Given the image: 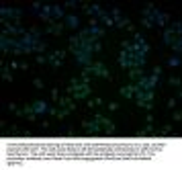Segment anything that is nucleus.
Listing matches in <instances>:
<instances>
[{
    "label": "nucleus",
    "mask_w": 182,
    "mask_h": 170,
    "mask_svg": "<svg viewBox=\"0 0 182 170\" xmlns=\"http://www.w3.org/2000/svg\"><path fill=\"white\" fill-rule=\"evenodd\" d=\"M21 8H8V6H2L0 8V19H2V25L4 29H21Z\"/></svg>",
    "instance_id": "obj_1"
},
{
    "label": "nucleus",
    "mask_w": 182,
    "mask_h": 170,
    "mask_svg": "<svg viewBox=\"0 0 182 170\" xmlns=\"http://www.w3.org/2000/svg\"><path fill=\"white\" fill-rule=\"evenodd\" d=\"M164 41H166V43H168L176 53H180V49H182L180 33H176V31H172V29H166V33H164Z\"/></svg>",
    "instance_id": "obj_2"
},
{
    "label": "nucleus",
    "mask_w": 182,
    "mask_h": 170,
    "mask_svg": "<svg viewBox=\"0 0 182 170\" xmlns=\"http://www.w3.org/2000/svg\"><path fill=\"white\" fill-rule=\"evenodd\" d=\"M94 119H96V121H98L100 129H102V131H104V133H107V135H113V133H115V123L111 121V119H107V117H104V115H96Z\"/></svg>",
    "instance_id": "obj_3"
},
{
    "label": "nucleus",
    "mask_w": 182,
    "mask_h": 170,
    "mask_svg": "<svg viewBox=\"0 0 182 170\" xmlns=\"http://www.w3.org/2000/svg\"><path fill=\"white\" fill-rule=\"evenodd\" d=\"M80 41H82V43H86V45H92V43H96V41H98V37L94 35V31L90 29V27H88V29H84V31H80Z\"/></svg>",
    "instance_id": "obj_4"
},
{
    "label": "nucleus",
    "mask_w": 182,
    "mask_h": 170,
    "mask_svg": "<svg viewBox=\"0 0 182 170\" xmlns=\"http://www.w3.org/2000/svg\"><path fill=\"white\" fill-rule=\"evenodd\" d=\"M57 103V109H65L68 113H72V111H76V103L70 96H61V98H57L55 100Z\"/></svg>",
    "instance_id": "obj_5"
},
{
    "label": "nucleus",
    "mask_w": 182,
    "mask_h": 170,
    "mask_svg": "<svg viewBox=\"0 0 182 170\" xmlns=\"http://www.w3.org/2000/svg\"><path fill=\"white\" fill-rule=\"evenodd\" d=\"M70 94L74 96V98H86V96L90 94V84H84V82H82L80 86H76L74 90L70 92Z\"/></svg>",
    "instance_id": "obj_6"
},
{
    "label": "nucleus",
    "mask_w": 182,
    "mask_h": 170,
    "mask_svg": "<svg viewBox=\"0 0 182 170\" xmlns=\"http://www.w3.org/2000/svg\"><path fill=\"white\" fill-rule=\"evenodd\" d=\"M90 70H92V76H102V78H111V74H108L107 66L100 64V61H96V64H90Z\"/></svg>",
    "instance_id": "obj_7"
},
{
    "label": "nucleus",
    "mask_w": 182,
    "mask_h": 170,
    "mask_svg": "<svg viewBox=\"0 0 182 170\" xmlns=\"http://www.w3.org/2000/svg\"><path fill=\"white\" fill-rule=\"evenodd\" d=\"M64 57H65V51H61V49H55V51L47 53V61H49L51 66H61Z\"/></svg>",
    "instance_id": "obj_8"
},
{
    "label": "nucleus",
    "mask_w": 182,
    "mask_h": 170,
    "mask_svg": "<svg viewBox=\"0 0 182 170\" xmlns=\"http://www.w3.org/2000/svg\"><path fill=\"white\" fill-rule=\"evenodd\" d=\"M119 64L123 68H131V64H133V51L131 49H123L121 56H119Z\"/></svg>",
    "instance_id": "obj_9"
},
{
    "label": "nucleus",
    "mask_w": 182,
    "mask_h": 170,
    "mask_svg": "<svg viewBox=\"0 0 182 170\" xmlns=\"http://www.w3.org/2000/svg\"><path fill=\"white\" fill-rule=\"evenodd\" d=\"M64 23H60V21H51V23H47V33L49 35H60L61 31H64Z\"/></svg>",
    "instance_id": "obj_10"
},
{
    "label": "nucleus",
    "mask_w": 182,
    "mask_h": 170,
    "mask_svg": "<svg viewBox=\"0 0 182 170\" xmlns=\"http://www.w3.org/2000/svg\"><path fill=\"white\" fill-rule=\"evenodd\" d=\"M82 127L88 131V133H98V131H102L96 119H94V121H84V123H82Z\"/></svg>",
    "instance_id": "obj_11"
},
{
    "label": "nucleus",
    "mask_w": 182,
    "mask_h": 170,
    "mask_svg": "<svg viewBox=\"0 0 182 170\" xmlns=\"http://www.w3.org/2000/svg\"><path fill=\"white\" fill-rule=\"evenodd\" d=\"M168 14L166 13H156L152 17V25H158V27H162V25H166V23H168Z\"/></svg>",
    "instance_id": "obj_12"
},
{
    "label": "nucleus",
    "mask_w": 182,
    "mask_h": 170,
    "mask_svg": "<svg viewBox=\"0 0 182 170\" xmlns=\"http://www.w3.org/2000/svg\"><path fill=\"white\" fill-rule=\"evenodd\" d=\"M129 78H131V82H141V80H143L141 68H131V70H129Z\"/></svg>",
    "instance_id": "obj_13"
},
{
    "label": "nucleus",
    "mask_w": 182,
    "mask_h": 170,
    "mask_svg": "<svg viewBox=\"0 0 182 170\" xmlns=\"http://www.w3.org/2000/svg\"><path fill=\"white\" fill-rule=\"evenodd\" d=\"M76 60H78L80 64H82L84 68H86V66H90V64H92V53H90V51H84V53H80V56L76 57Z\"/></svg>",
    "instance_id": "obj_14"
},
{
    "label": "nucleus",
    "mask_w": 182,
    "mask_h": 170,
    "mask_svg": "<svg viewBox=\"0 0 182 170\" xmlns=\"http://www.w3.org/2000/svg\"><path fill=\"white\" fill-rule=\"evenodd\" d=\"M65 27H70V29H76V27L80 25V21H78V17H76V14H68V17H65V23H64Z\"/></svg>",
    "instance_id": "obj_15"
},
{
    "label": "nucleus",
    "mask_w": 182,
    "mask_h": 170,
    "mask_svg": "<svg viewBox=\"0 0 182 170\" xmlns=\"http://www.w3.org/2000/svg\"><path fill=\"white\" fill-rule=\"evenodd\" d=\"M39 17L43 19V21L51 23V21H53V19H51V6H43V8L39 10Z\"/></svg>",
    "instance_id": "obj_16"
},
{
    "label": "nucleus",
    "mask_w": 182,
    "mask_h": 170,
    "mask_svg": "<svg viewBox=\"0 0 182 170\" xmlns=\"http://www.w3.org/2000/svg\"><path fill=\"white\" fill-rule=\"evenodd\" d=\"M51 19L53 21H60V19H64V8L61 6H51Z\"/></svg>",
    "instance_id": "obj_17"
},
{
    "label": "nucleus",
    "mask_w": 182,
    "mask_h": 170,
    "mask_svg": "<svg viewBox=\"0 0 182 170\" xmlns=\"http://www.w3.org/2000/svg\"><path fill=\"white\" fill-rule=\"evenodd\" d=\"M156 13H158L156 6H153V4H148L145 8H143V19H149V21H152V17H153Z\"/></svg>",
    "instance_id": "obj_18"
},
{
    "label": "nucleus",
    "mask_w": 182,
    "mask_h": 170,
    "mask_svg": "<svg viewBox=\"0 0 182 170\" xmlns=\"http://www.w3.org/2000/svg\"><path fill=\"white\" fill-rule=\"evenodd\" d=\"M47 109H49V107L45 105L43 100H35V103H33V111H35V113H43V111H47Z\"/></svg>",
    "instance_id": "obj_19"
},
{
    "label": "nucleus",
    "mask_w": 182,
    "mask_h": 170,
    "mask_svg": "<svg viewBox=\"0 0 182 170\" xmlns=\"http://www.w3.org/2000/svg\"><path fill=\"white\" fill-rule=\"evenodd\" d=\"M119 92H121V96H125V98H129V96H133V94H135V90H133V84H129V86H123V88H121V90H119Z\"/></svg>",
    "instance_id": "obj_20"
},
{
    "label": "nucleus",
    "mask_w": 182,
    "mask_h": 170,
    "mask_svg": "<svg viewBox=\"0 0 182 170\" xmlns=\"http://www.w3.org/2000/svg\"><path fill=\"white\" fill-rule=\"evenodd\" d=\"M100 23H104V25H107V27H113V25H115L113 17H111V14H108V13H104L102 17H100Z\"/></svg>",
    "instance_id": "obj_21"
},
{
    "label": "nucleus",
    "mask_w": 182,
    "mask_h": 170,
    "mask_svg": "<svg viewBox=\"0 0 182 170\" xmlns=\"http://www.w3.org/2000/svg\"><path fill=\"white\" fill-rule=\"evenodd\" d=\"M115 25L121 27V29H125V27L129 25V19H127V17H119V19H115Z\"/></svg>",
    "instance_id": "obj_22"
},
{
    "label": "nucleus",
    "mask_w": 182,
    "mask_h": 170,
    "mask_svg": "<svg viewBox=\"0 0 182 170\" xmlns=\"http://www.w3.org/2000/svg\"><path fill=\"white\" fill-rule=\"evenodd\" d=\"M2 78H4V80H8V82L13 80V74L8 72V66H6V64H2Z\"/></svg>",
    "instance_id": "obj_23"
},
{
    "label": "nucleus",
    "mask_w": 182,
    "mask_h": 170,
    "mask_svg": "<svg viewBox=\"0 0 182 170\" xmlns=\"http://www.w3.org/2000/svg\"><path fill=\"white\" fill-rule=\"evenodd\" d=\"M45 49H47V43H45L43 39H39L35 43V51H45Z\"/></svg>",
    "instance_id": "obj_24"
},
{
    "label": "nucleus",
    "mask_w": 182,
    "mask_h": 170,
    "mask_svg": "<svg viewBox=\"0 0 182 170\" xmlns=\"http://www.w3.org/2000/svg\"><path fill=\"white\" fill-rule=\"evenodd\" d=\"M90 29L94 31V35L98 37V39H100V37H104V29H102V27H90Z\"/></svg>",
    "instance_id": "obj_25"
},
{
    "label": "nucleus",
    "mask_w": 182,
    "mask_h": 170,
    "mask_svg": "<svg viewBox=\"0 0 182 170\" xmlns=\"http://www.w3.org/2000/svg\"><path fill=\"white\" fill-rule=\"evenodd\" d=\"M168 84H170V86H180L182 82H180V78H176V76H172V78L168 80Z\"/></svg>",
    "instance_id": "obj_26"
},
{
    "label": "nucleus",
    "mask_w": 182,
    "mask_h": 170,
    "mask_svg": "<svg viewBox=\"0 0 182 170\" xmlns=\"http://www.w3.org/2000/svg\"><path fill=\"white\" fill-rule=\"evenodd\" d=\"M100 49H102V45H100V41H96V43H92V47H90V51H94V53H98Z\"/></svg>",
    "instance_id": "obj_27"
},
{
    "label": "nucleus",
    "mask_w": 182,
    "mask_h": 170,
    "mask_svg": "<svg viewBox=\"0 0 182 170\" xmlns=\"http://www.w3.org/2000/svg\"><path fill=\"white\" fill-rule=\"evenodd\" d=\"M65 115H70V113H68V111H65V109H57V113H55V117H60V119H64V117H65Z\"/></svg>",
    "instance_id": "obj_28"
},
{
    "label": "nucleus",
    "mask_w": 182,
    "mask_h": 170,
    "mask_svg": "<svg viewBox=\"0 0 182 170\" xmlns=\"http://www.w3.org/2000/svg\"><path fill=\"white\" fill-rule=\"evenodd\" d=\"M170 29H172V31H176V33H180V31H182V25H180V23L176 21V23H174L172 27H170Z\"/></svg>",
    "instance_id": "obj_29"
},
{
    "label": "nucleus",
    "mask_w": 182,
    "mask_h": 170,
    "mask_svg": "<svg viewBox=\"0 0 182 170\" xmlns=\"http://www.w3.org/2000/svg\"><path fill=\"white\" fill-rule=\"evenodd\" d=\"M176 105H178V98H170L168 100V109H174Z\"/></svg>",
    "instance_id": "obj_30"
},
{
    "label": "nucleus",
    "mask_w": 182,
    "mask_h": 170,
    "mask_svg": "<svg viewBox=\"0 0 182 170\" xmlns=\"http://www.w3.org/2000/svg\"><path fill=\"white\" fill-rule=\"evenodd\" d=\"M111 17H113V21H115V19H119V17H121V10H119V8H113Z\"/></svg>",
    "instance_id": "obj_31"
},
{
    "label": "nucleus",
    "mask_w": 182,
    "mask_h": 170,
    "mask_svg": "<svg viewBox=\"0 0 182 170\" xmlns=\"http://www.w3.org/2000/svg\"><path fill=\"white\" fill-rule=\"evenodd\" d=\"M141 23H143V27H145V29H152V27H153V25H152V21H149V19H143Z\"/></svg>",
    "instance_id": "obj_32"
},
{
    "label": "nucleus",
    "mask_w": 182,
    "mask_h": 170,
    "mask_svg": "<svg viewBox=\"0 0 182 170\" xmlns=\"http://www.w3.org/2000/svg\"><path fill=\"white\" fill-rule=\"evenodd\" d=\"M178 64H180V57H170V66H172V68L178 66Z\"/></svg>",
    "instance_id": "obj_33"
},
{
    "label": "nucleus",
    "mask_w": 182,
    "mask_h": 170,
    "mask_svg": "<svg viewBox=\"0 0 182 170\" xmlns=\"http://www.w3.org/2000/svg\"><path fill=\"white\" fill-rule=\"evenodd\" d=\"M35 88H43V80H41V78H35Z\"/></svg>",
    "instance_id": "obj_34"
},
{
    "label": "nucleus",
    "mask_w": 182,
    "mask_h": 170,
    "mask_svg": "<svg viewBox=\"0 0 182 170\" xmlns=\"http://www.w3.org/2000/svg\"><path fill=\"white\" fill-rule=\"evenodd\" d=\"M160 74H162V68H153V72H152V76H156V78H160Z\"/></svg>",
    "instance_id": "obj_35"
},
{
    "label": "nucleus",
    "mask_w": 182,
    "mask_h": 170,
    "mask_svg": "<svg viewBox=\"0 0 182 170\" xmlns=\"http://www.w3.org/2000/svg\"><path fill=\"white\" fill-rule=\"evenodd\" d=\"M51 98H53V100L60 98V90H57V88H53V90H51Z\"/></svg>",
    "instance_id": "obj_36"
},
{
    "label": "nucleus",
    "mask_w": 182,
    "mask_h": 170,
    "mask_svg": "<svg viewBox=\"0 0 182 170\" xmlns=\"http://www.w3.org/2000/svg\"><path fill=\"white\" fill-rule=\"evenodd\" d=\"M121 49H131V41H123V43H121Z\"/></svg>",
    "instance_id": "obj_37"
},
{
    "label": "nucleus",
    "mask_w": 182,
    "mask_h": 170,
    "mask_svg": "<svg viewBox=\"0 0 182 170\" xmlns=\"http://www.w3.org/2000/svg\"><path fill=\"white\" fill-rule=\"evenodd\" d=\"M141 107H143V109H148V111H152L153 109V103H143Z\"/></svg>",
    "instance_id": "obj_38"
},
{
    "label": "nucleus",
    "mask_w": 182,
    "mask_h": 170,
    "mask_svg": "<svg viewBox=\"0 0 182 170\" xmlns=\"http://www.w3.org/2000/svg\"><path fill=\"white\" fill-rule=\"evenodd\" d=\"M43 61H47V56H37V64H43Z\"/></svg>",
    "instance_id": "obj_39"
},
{
    "label": "nucleus",
    "mask_w": 182,
    "mask_h": 170,
    "mask_svg": "<svg viewBox=\"0 0 182 170\" xmlns=\"http://www.w3.org/2000/svg\"><path fill=\"white\" fill-rule=\"evenodd\" d=\"M108 109H111V111H117L119 105H117V103H108Z\"/></svg>",
    "instance_id": "obj_40"
},
{
    "label": "nucleus",
    "mask_w": 182,
    "mask_h": 170,
    "mask_svg": "<svg viewBox=\"0 0 182 170\" xmlns=\"http://www.w3.org/2000/svg\"><path fill=\"white\" fill-rule=\"evenodd\" d=\"M180 119H182V113H180V111H176V113H174V121H180Z\"/></svg>",
    "instance_id": "obj_41"
},
{
    "label": "nucleus",
    "mask_w": 182,
    "mask_h": 170,
    "mask_svg": "<svg viewBox=\"0 0 182 170\" xmlns=\"http://www.w3.org/2000/svg\"><path fill=\"white\" fill-rule=\"evenodd\" d=\"M33 8H35V10H41L43 6H41V2H33Z\"/></svg>",
    "instance_id": "obj_42"
},
{
    "label": "nucleus",
    "mask_w": 182,
    "mask_h": 170,
    "mask_svg": "<svg viewBox=\"0 0 182 170\" xmlns=\"http://www.w3.org/2000/svg\"><path fill=\"white\" fill-rule=\"evenodd\" d=\"M6 109H8V111H14V113H17V105H14V103H10V105L6 107Z\"/></svg>",
    "instance_id": "obj_43"
},
{
    "label": "nucleus",
    "mask_w": 182,
    "mask_h": 170,
    "mask_svg": "<svg viewBox=\"0 0 182 170\" xmlns=\"http://www.w3.org/2000/svg\"><path fill=\"white\" fill-rule=\"evenodd\" d=\"M170 131H172V125H166L164 129H162V133H170Z\"/></svg>",
    "instance_id": "obj_44"
},
{
    "label": "nucleus",
    "mask_w": 182,
    "mask_h": 170,
    "mask_svg": "<svg viewBox=\"0 0 182 170\" xmlns=\"http://www.w3.org/2000/svg\"><path fill=\"white\" fill-rule=\"evenodd\" d=\"M47 113H49V115H55V113H57V109H55V107H49Z\"/></svg>",
    "instance_id": "obj_45"
},
{
    "label": "nucleus",
    "mask_w": 182,
    "mask_h": 170,
    "mask_svg": "<svg viewBox=\"0 0 182 170\" xmlns=\"http://www.w3.org/2000/svg\"><path fill=\"white\" fill-rule=\"evenodd\" d=\"M92 103H94V107H98V105H102V98H94Z\"/></svg>",
    "instance_id": "obj_46"
}]
</instances>
